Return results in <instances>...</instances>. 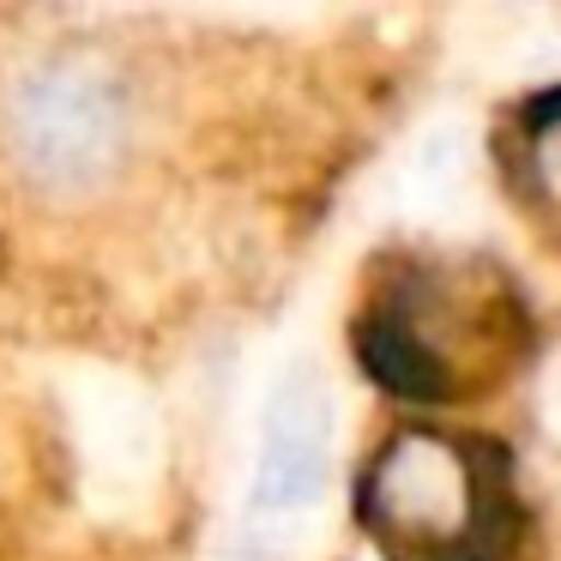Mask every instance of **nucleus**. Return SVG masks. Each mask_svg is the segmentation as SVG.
<instances>
[{"label": "nucleus", "mask_w": 561, "mask_h": 561, "mask_svg": "<svg viewBox=\"0 0 561 561\" xmlns=\"http://www.w3.org/2000/svg\"><path fill=\"white\" fill-rule=\"evenodd\" d=\"M332 465V392L314 363H296L278 375L260 416L254 453V519H284L320 501Z\"/></svg>", "instance_id": "nucleus-4"}, {"label": "nucleus", "mask_w": 561, "mask_h": 561, "mask_svg": "<svg viewBox=\"0 0 561 561\" xmlns=\"http://www.w3.org/2000/svg\"><path fill=\"white\" fill-rule=\"evenodd\" d=\"M351 507L380 561H507L525 531L507 440L423 416L392 423L363 453Z\"/></svg>", "instance_id": "nucleus-2"}, {"label": "nucleus", "mask_w": 561, "mask_h": 561, "mask_svg": "<svg viewBox=\"0 0 561 561\" xmlns=\"http://www.w3.org/2000/svg\"><path fill=\"white\" fill-rule=\"evenodd\" d=\"M537 375H531V416L543 428L549 447H561V339L537 351Z\"/></svg>", "instance_id": "nucleus-6"}, {"label": "nucleus", "mask_w": 561, "mask_h": 561, "mask_svg": "<svg viewBox=\"0 0 561 561\" xmlns=\"http://www.w3.org/2000/svg\"><path fill=\"white\" fill-rule=\"evenodd\" d=\"M351 351L368 387L411 411H465L537 363L525 290L477 248H387L363 272Z\"/></svg>", "instance_id": "nucleus-1"}, {"label": "nucleus", "mask_w": 561, "mask_h": 561, "mask_svg": "<svg viewBox=\"0 0 561 561\" xmlns=\"http://www.w3.org/2000/svg\"><path fill=\"white\" fill-rule=\"evenodd\" d=\"M495 163L507 206L525 230L561 254V85L519 98L495 127Z\"/></svg>", "instance_id": "nucleus-5"}, {"label": "nucleus", "mask_w": 561, "mask_h": 561, "mask_svg": "<svg viewBox=\"0 0 561 561\" xmlns=\"http://www.w3.org/2000/svg\"><path fill=\"white\" fill-rule=\"evenodd\" d=\"M139 146V85L110 49L61 43L0 85V158L49 206L122 187Z\"/></svg>", "instance_id": "nucleus-3"}]
</instances>
